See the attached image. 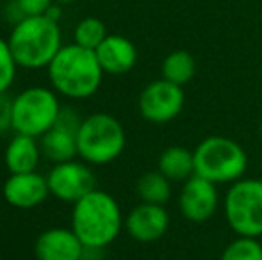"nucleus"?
I'll return each mask as SVG.
<instances>
[{"mask_svg":"<svg viewBox=\"0 0 262 260\" xmlns=\"http://www.w3.org/2000/svg\"><path fill=\"white\" fill-rule=\"evenodd\" d=\"M57 4H61V6H64V4H73V2H77V0H55Z\"/></svg>","mask_w":262,"mask_h":260,"instance_id":"393cba45","label":"nucleus"},{"mask_svg":"<svg viewBox=\"0 0 262 260\" xmlns=\"http://www.w3.org/2000/svg\"><path fill=\"white\" fill-rule=\"evenodd\" d=\"M125 145L123 125L107 112H95L84 118L77 132V155L93 166H105L116 160Z\"/></svg>","mask_w":262,"mask_h":260,"instance_id":"39448f33","label":"nucleus"},{"mask_svg":"<svg viewBox=\"0 0 262 260\" xmlns=\"http://www.w3.org/2000/svg\"><path fill=\"white\" fill-rule=\"evenodd\" d=\"M162 79L177 84V86H186L196 75V61L187 50H175L168 54L161 66Z\"/></svg>","mask_w":262,"mask_h":260,"instance_id":"a211bd4d","label":"nucleus"},{"mask_svg":"<svg viewBox=\"0 0 262 260\" xmlns=\"http://www.w3.org/2000/svg\"><path fill=\"white\" fill-rule=\"evenodd\" d=\"M217 201L220 196H217L216 184L193 175L189 180L184 182L179 196V208L187 221L205 223L216 214Z\"/></svg>","mask_w":262,"mask_h":260,"instance_id":"9d476101","label":"nucleus"},{"mask_svg":"<svg viewBox=\"0 0 262 260\" xmlns=\"http://www.w3.org/2000/svg\"><path fill=\"white\" fill-rule=\"evenodd\" d=\"M184 102L186 94L182 86H177L166 79H159L145 86L139 94L138 107L146 122L164 125L173 122L182 112Z\"/></svg>","mask_w":262,"mask_h":260,"instance_id":"6e6552de","label":"nucleus"},{"mask_svg":"<svg viewBox=\"0 0 262 260\" xmlns=\"http://www.w3.org/2000/svg\"><path fill=\"white\" fill-rule=\"evenodd\" d=\"M13 130V98L7 93L0 94V135Z\"/></svg>","mask_w":262,"mask_h":260,"instance_id":"b1692460","label":"nucleus"},{"mask_svg":"<svg viewBox=\"0 0 262 260\" xmlns=\"http://www.w3.org/2000/svg\"><path fill=\"white\" fill-rule=\"evenodd\" d=\"M123 226L121 208L109 193L95 189L73 203L72 230L84 248L104 250L120 235Z\"/></svg>","mask_w":262,"mask_h":260,"instance_id":"f03ea898","label":"nucleus"},{"mask_svg":"<svg viewBox=\"0 0 262 260\" xmlns=\"http://www.w3.org/2000/svg\"><path fill=\"white\" fill-rule=\"evenodd\" d=\"M260 135H262V120H260Z\"/></svg>","mask_w":262,"mask_h":260,"instance_id":"a878e982","label":"nucleus"},{"mask_svg":"<svg viewBox=\"0 0 262 260\" xmlns=\"http://www.w3.org/2000/svg\"><path fill=\"white\" fill-rule=\"evenodd\" d=\"M39 146H41V155L54 164L68 162L73 160L77 155V132L66 127L55 125L47 134H43Z\"/></svg>","mask_w":262,"mask_h":260,"instance_id":"dca6fc26","label":"nucleus"},{"mask_svg":"<svg viewBox=\"0 0 262 260\" xmlns=\"http://www.w3.org/2000/svg\"><path fill=\"white\" fill-rule=\"evenodd\" d=\"M248 170V155L237 141L210 135L194 148V175L212 184H234Z\"/></svg>","mask_w":262,"mask_h":260,"instance_id":"20e7f679","label":"nucleus"},{"mask_svg":"<svg viewBox=\"0 0 262 260\" xmlns=\"http://www.w3.org/2000/svg\"><path fill=\"white\" fill-rule=\"evenodd\" d=\"M41 157V146L38 145L36 137L14 134V137L11 139L4 152V162L11 171V175L32 173L38 168Z\"/></svg>","mask_w":262,"mask_h":260,"instance_id":"2eb2a0df","label":"nucleus"},{"mask_svg":"<svg viewBox=\"0 0 262 260\" xmlns=\"http://www.w3.org/2000/svg\"><path fill=\"white\" fill-rule=\"evenodd\" d=\"M47 72L55 93L72 100L93 97L104 79L97 52L82 49L77 43L62 45Z\"/></svg>","mask_w":262,"mask_h":260,"instance_id":"f257e3e1","label":"nucleus"},{"mask_svg":"<svg viewBox=\"0 0 262 260\" xmlns=\"http://www.w3.org/2000/svg\"><path fill=\"white\" fill-rule=\"evenodd\" d=\"M159 171L171 182H186L194 175V152L186 146H169L159 157Z\"/></svg>","mask_w":262,"mask_h":260,"instance_id":"f3484780","label":"nucleus"},{"mask_svg":"<svg viewBox=\"0 0 262 260\" xmlns=\"http://www.w3.org/2000/svg\"><path fill=\"white\" fill-rule=\"evenodd\" d=\"M225 219L239 237L262 235V180L241 178L225 195Z\"/></svg>","mask_w":262,"mask_h":260,"instance_id":"0eeeda50","label":"nucleus"},{"mask_svg":"<svg viewBox=\"0 0 262 260\" xmlns=\"http://www.w3.org/2000/svg\"><path fill=\"white\" fill-rule=\"evenodd\" d=\"M34 253L38 260H82L84 244L72 228L55 226L38 237Z\"/></svg>","mask_w":262,"mask_h":260,"instance_id":"ddd939ff","label":"nucleus"},{"mask_svg":"<svg viewBox=\"0 0 262 260\" xmlns=\"http://www.w3.org/2000/svg\"><path fill=\"white\" fill-rule=\"evenodd\" d=\"M16 61L9 49L7 39L0 38V94L7 93L16 79Z\"/></svg>","mask_w":262,"mask_h":260,"instance_id":"4be33fe9","label":"nucleus"},{"mask_svg":"<svg viewBox=\"0 0 262 260\" xmlns=\"http://www.w3.org/2000/svg\"><path fill=\"white\" fill-rule=\"evenodd\" d=\"M50 195L66 203H77L80 198L90 195L97 189V177L88 162L68 160V162L54 164L47 175Z\"/></svg>","mask_w":262,"mask_h":260,"instance_id":"1a4fd4ad","label":"nucleus"},{"mask_svg":"<svg viewBox=\"0 0 262 260\" xmlns=\"http://www.w3.org/2000/svg\"><path fill=\"white\" fill-rule=\"evenodd\" d=\"M61 109L54 89L27 87L13 98V130L21 135L41 137L55 125Z\"/></svg>","mask_w":262,"mask_h":260,"instance_id":"423d86ee","label":"nucleus"},{"mask_svg":"<svg viewBox=\"0 0 262 260\" xmlns=\"http://www.w3.org/2000/svg\"><path fill=\"white\" fill-rule=\"evenodd\" d=\"M105 23L97 16H88L77 23L73 31V43L88 50H97L107 38Z\"/></svg>","mask_w":262,"mask_h":260,"instance_id":"aec40b11","label":"nucleus"},{"mask_svg":"<svg viewBox=\"0 0 262 260\" xmlns=\"http://www.w3.org/2000/svg\"><path fill=\"white\" fill-rule=\"evenodd\" d=\"M4 200L14 208H34L50 195L47 177L39 173H14L4 182Z\"/></svg>","mask_w":262,"mask_h":260,"instance_id":"f8f14e48","label":"nucleus"},{"mask_svg":"<svg viewBox=\"0 0 262 260\" xmlns=\"http://www.w3.org/2000/svg\"><path fill=\"white\" fill-rule=\"evenodd\" d=\"M221 260H262V244L253 237H237L223 250Z\"/></svg>","mask_w":262,"mask_h":260,"instance_id":"412c9836","label":"nucleus"},{"mask_svg":"<svg viewBox=\"0 0 262 260\" xmlns=\"http://www.w3.org/2000/svg\"><path fill=\"white\" fill-rule=\"evenodd\" d=\"M25 16H43L55 4V0H14Z\"/></svg>","mask_w":262,"mask_h":260,"instance_id":"5701e85b","label":"nucleus"},{"mask_svg":"<svg viewBox=\"0 0 262 260\" xmlns=\"http://www.w3.org/2000/svg\"><path fill=\"white\" fill-rule=\"evenodd\" d=\"M136 191L143 203L166 205L171 198V180H168L159 170L148 171L139 177Z\"/></svg>","mask_w":262,"mask_h":260,"instance_id":"6ab92c4d","label":"nucleus"},{"mask_svg":"<svg viewBox=\"0 0 262 260\" xmlns=\"http://www.w3.org/2000/svg\"><path fill=\"white\" fill-rule=\"evenodd\" d=\"M169 228V216L164 205L139 203L125 218V230L139 243H156Z\"/></svg>","mask_w":262,"mask_h":260,"instance_id":"9b49d317","label":"nucleus"},{"mask_svg":"<svg viewBox=\"0 0 262 260\" xmlns=\"http://www.w3.org/2000/svg\"><path fill=\"white\" fill-rule=\"evenodd\" d=\"M7 43L20 68H49L57 52L62 49L59 21L50 20L45 14L27 16L20 23L13 25Z\"/></svg>","mask_w":262,"mask_h":260,"instance_id":"7ed1b4c3","label":"nucleus"},{"mask_svg":"<svg viewBox=\"0 0 262 260\" xmlns=\"http://www.w3.org/2000/svg\"><path fill=\"white\" fill-rule=\"evenodd\" d=\"M95 52L104 73L111 75H125L138 63L136 45L120 34H109Z\"/></svg>","mask_w":262,"mask_h":260,"instance_id":"4468645a","label":"nucleus"}]
</instances>
